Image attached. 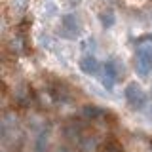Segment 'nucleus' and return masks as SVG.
I'll return each instance as SVG.
<instances>
[{"mask_svg":"<svg viewBox=\"0 0 152 152\" xmlns=\"http://www.w3.org/2000/svg\"><path fill=\"white\" fill-rule=\"evenodd\" d=\"M135 70L139 76H148L152 72V42H141V44H137Z\"/></svg>","mask_w":152,"mask_h":152,"instance_id":"obj_1","label":"nucleus"},{"mask_svg":"<svg viewBox=\"0 0 152 152\" xmlns=\"http://www.w3.org/2000/svg\"><path fill=\"white\" fill-rule=\"evenodd\" d=\"M124 97H126L127 104H129L131 108H137V110L145 108L146 101H148L145 89H142L141 84H137V82H129L126 88H124Z\"/></svg>","mask_w":152,"mask_h":152,"instance_id":"obj_2","label":"nucleus"},{"mask_svg":"<svg viewBox=\"0 0 152 152\" xmlns=\"http://www.w3.org/2000/svg\"><path fill=\"white\" fill-rule=\"evenodd\" d=\"M118 78H120V69H118L116 61L110 59L103 65V72H101V84L107 91H112L114 86H116Z\"/></svg>","mask_w":152,"mask_h":152,"instance_id":"obj_3","label":"nucleus"},{"mask_svg":"<svg viewBox=\"0 0 152 152\" xmlns=\"http://www.w3.org/2000/svg\"><path fill=\"white\" fill-rule=\"evenodd\" d=\"M80 31H82V27H80V21L76 19V15L66 13V15L61 17V34L65 38L74 40V38L80 36Z\"/></svg>","mask_w":152,"mask_h":152,"instance_id":"obj_4","label":"nucleus"},{"mask_svg":"<svg viewBox=\"0 0 152 152\" xmlns=\"http://www.w3.org/2000/svg\"><path fill=\"white\" fill-rule=\"evenodd\" d=\"M78 66H80V70H82L84 74H88V76H95L99 72V61H97V57L95 55H84L82 59L78 61Z\"/></svg>","mask_w":152,"mask_h":152,"instance_id":"obj_5","label":"nucleus"},{"mask_svg":"<svg viewBox=\"0 0 152 152\" xmlns=\"http://www.w3.org/2000/svg\"><path fill=\"white\" fill-rule=\"evenodd\" d=\"M99 19H101V25H103L104 28H110V27L114 25V21H116V17H114V13L110 12V10H107V12H101Z\"/></svg>","mask_w":152,"mask_h":152,"instance_id":"obj_6","label":"nucleus"},{"mask_svg":"<svg viewBox=\"0 0 152 152\" xmlns=\"http://www.w3.org/2000/svg\"><path fill=\"white\" fill-rule=\"evenodd\" d=\"M12 4H13V10L21 13V12H25V10H27L28 0H12Z\"/></svg>","mask_w":152,"mask_h":152,"instance_id":"obj_7","label":"nucleus"},{"mask_svg":"<svg viewBox=\"0 0 152 152\" xmlns=\"http://www.w3.org/2000/svg\"><path fill=\"white\" fill-rule=\"evenodd\" d=\"M141 42H152V34H145V36H141L139 40H137V44H141Z\"/></svg>","mask_w":152,"mask_h":152,"instance_id":"obj_8","label":"nucleus"},{"mask_svg":"<svg viewBox=\"0 0 152 152\" xmlns=\"http://www.w3.org/2000/svg\"><path fill=\"white\" fill-rule=\"evenodd\" d=\"M69 2H70V6H78V4L82 2V0H69Z\"/></svg>","mask_w":152,"mask_h":152,"instance_id":"obj_9","label":"nucleus"},{"mask_svg":"<svg viewBox=\"0 0 152 152\" xmlns=\"http://www.w3.org/2000/svg\"><path fill=\"white\" fill-rule=\"evenodd\" d=\"M150 146H152V141H150Z\"/></svg>","mask_w":152,"mask_h":152,"instance_id":"obj_10","label":"nucleus"}]
</instances>
